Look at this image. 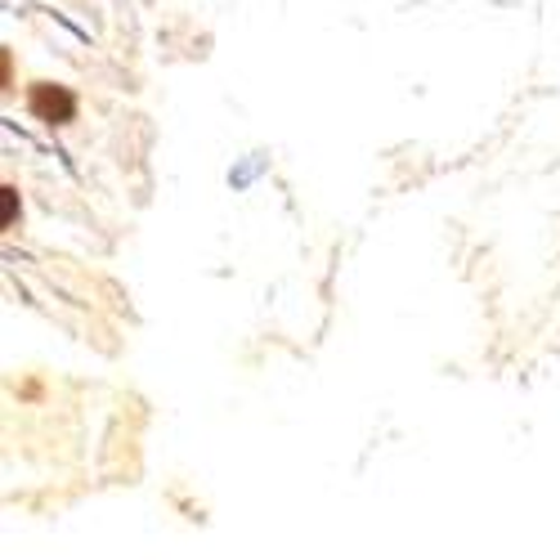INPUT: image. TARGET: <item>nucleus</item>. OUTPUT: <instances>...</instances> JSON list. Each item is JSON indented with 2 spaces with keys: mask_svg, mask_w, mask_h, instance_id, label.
<instances>
[{
  "mask_svg": "<svg viewBox=\"0 0 560 560\" xmlns=\"http://www.w3.org/2000/svg\"><path fill=\"white\" fill-rule=\"evenodd\" d=\"M72 95H68V90L63 85H36L32 90V113H40L45 121H68L72 117Z\"/></svg>",
  "mask_w": 560,
  "mask_h": 560,
  "instance_id": "1",
  "label": "nucleus"
}]
</instances>
